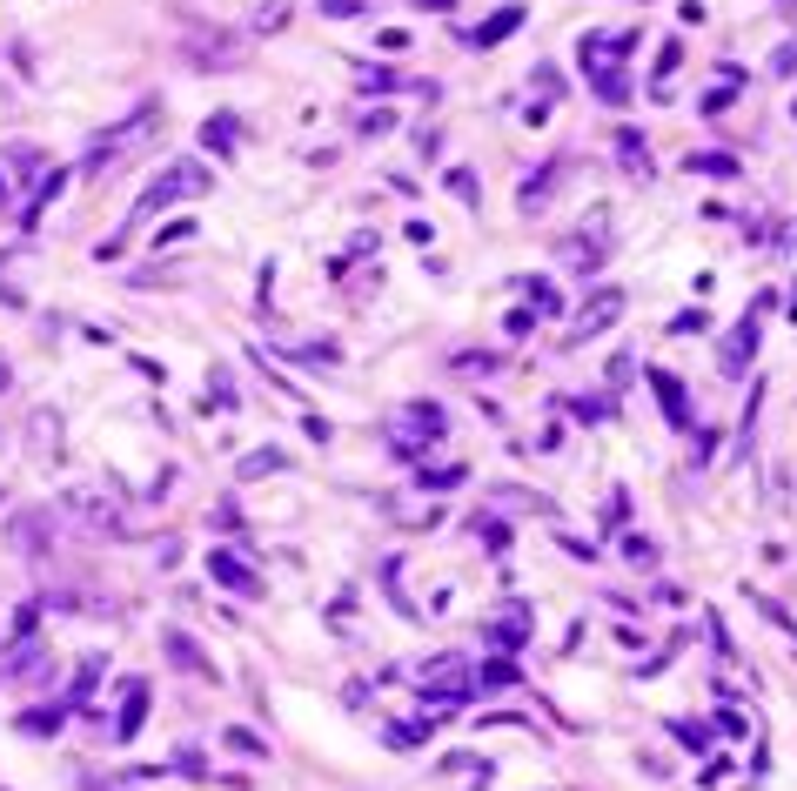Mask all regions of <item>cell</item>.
Segmentation results:
<instances>
[{
	"instance_id": "30",
	"label": "cell",
	"mask_w": 797,
	"mask_h": 791,
	"mask_svg": "<svg viewBox=\"0 0 797 791\" xmlns=\"http://www.w3.org/2000/svg\"><path fill=\"white\" fill-rule=\"evenodd\" d=\"M7 195H14V188H7V175H0V202H7Z\"/></svg>"
},
{
	"instance_id": "29",
	"label": "cell",
	"mask_w": 797,
	"mask_h": 791,
	"mask_svg": "<svg viewBox=\"0 0 797 791\" xmlns=\"http://www.w3.org/2000/svg\"><path fill=\"white\" fill-rule=\"evenodd\" d=\"M7 383H14V376H7V362H0V396H7Z\"/></svg>"
},
{
	"instance_id": "6",
	"label": "cell",
	"mask_w": 797,
	"mask_h": 791,
	"mask_svg": "<svg viewBox=\"0 0 797 791\" xmlns=\"http://www.w3.org/2000/svg\"><path fill=\"white\" fill-rule=\"evenodd\" d=\"M208 577H215V584H228V590H242V597H255V590H262V577H255L235 550H215V557H208Z\"/></svg>"
},
{
	"instance_id": "15",
	"label": "cell",
	"mask_w": 797,
	"mask_h": 791,
	"mask_svg": "<svg viewBox=\"0 0 797 791\" xmlns=\"http://www.w3.org/2000/svg\"><path fill=\"white\" fill-rule=\"evenodd\" d=\"M516 27H523V7H503V14H496L483 34H469V41H476V47H496V41H510Z\"/></svg>"
},
{
	"instance_id": "11",
	"label": "cell",
	"mask_w": 797,
	"mask_h": 791,
	"mask_svg": "<svg viewBox=\"0 0 797 791\" xmlns=\"http://www.w3.org/2000/svg\"><path fill=\"white\" fill-rule=\"evenodd\" d=\"M141 718H148V684H128V704H121V724H114V738L128 745L134 731H141Z\"/></svg>"
},
{
	"instance_id": "24",
	"label": "cell",
	"mask_w": 797,
	"mask_h": 791,
	"mask_svg": "<svg viewBox=\"0 0 797 791\" xmlns=\"http://www.w3.org/2000/svg\"><path fill=\"white\" fill-rule=\"evenodd\" d=\"M228 745L248 751V758H268V745H262V738H248V731H228Z\"/></svg>"
},
{
	"instance_id": "4",
	"label": "cell",
	"mask_w": 797,
	"mask_h": 791,
	"mask_svg": "<svg viewBox=\"0 0 797 791\" xmlns=\"http://www.w3.org/2000/svg\"><path fill=\"white\" fill-rule=\"evenodd\" d=\"M751 356H757V316H744L731 336H724V349H717V369H724V376H744Z\"/></svg>"
},
{
	"instance_id": "5",
	"label": "cell",
	"mask_w": 797,
	"mask_h": 791,
	"mask_svg": "<svg viewBox=\"0 0 797 791\" xmlns=\"http://www.w3.org/2000/svg\"><path fill=\"white\" fill-rule=\"evenodd\" d=\"M623 316V289H603L597 302H583V316H576V342H590V336H603L610 322Z\"/></svg>"
},
{
	"instance_id": "7",
	"label": "cell",
	"mask_w": 797,
	"mask_h": 791,
	"mask_svg": "<svg viewBox=\"0 0 797 791\" xmlns=\"http://www.w3.org/2000/svg\"><path fill=\"white\" fill-rule=\"evenodd\" d=\"M161 651L175 657V671H188V678H208V671H215V664H208V651H201L188 631H161Z\"/></svg>"
},
{
	"instance_id": "27",
	"label": "cell",
	"mask_w": 797,
	"mask_h": 791,
	"mask_svg": "<svg viewBox=\"0 0 797 791\" xmlns=\"http://www.w3.org/2000/svg\"><path fill=\"white\" fill-rule=\"evenodd\" d=\"M771 68H777V74H797V41H791V47H777V54H771Z\"/></svg>"
},
{
	"instance_id": "23",
	"label": "cell",
	"mask_w": 797,
	"mask_h": 791,
	"mask_svg": "<svg viewBox=\"0 0 797 791\" xmlns=\"http://www.w3.org/2000/svg\"><path fill=\"white\" fill-rule=\"evenodd\" d=\"M389 128H396V114H389V108H376V114H362V135H389Z\"/></svg>"
},
{
	"instance_id": "21",
	"label": "cell",
	"mask_w": 797,
	"mask_h": 791,
	"mask_svg": "<svg viewBox=\"0 0 797 791\" xmlns=\"http://www.w3.org/2000/svg\"><path fill=\"white\" fill-rule=\"evenodd\" d=\"M268 470H288V456L268 450V456H248V463H242V476H268Z\"/></svg>"
},
{
	"instance_id": "1",
	"label": "cell",
	"mask_w": 797,
	"mask_h": 791,
	"mask_svg": "<svg viewBox=\"0 0 797 791\" xmlns=\"http://www.w3.org/2000/svg\"><path fill=\"white\" fill-rule=\"evenodd\" d=\"M637 47V34H583V68H590V88L597 101H630V81H623V54Z\"/></svg>"
},
{
	"instance_id": "28",
	"label": "cell",
	"mask_w": 797,
	"mask_h": 791,
	"mask_svg": "<svg viewBox=\"0 0 797 791\" xmlns=\"http://www.w3.org/2000/svg\"><path fill=\"white\" fill-rule=\"evenodd\" d=\"M362 7H369V0H322V14H335V21H342V14H362Z\"/></svg>"
},
{
	"instance_id": "26",
	"label": "cell",
	"mask_w": 797,
	"mask_h": 791,
	"mask_svg": "<svg viewBox=\"0 0 797 791\" xmlns=\"http://www.w3.org/2000/svg\"><path fill=\"white\" fill-rule=\"evenodd\" d=\"M449 188H456L463 202H476V175H469V168H456V175H449Z\"/></svg>"
},
{
	"instance_id": "20",
	"label": "cell",
	"mask_w": 797,
	"mask_h": 791,
	"mask_svg": "<svg viewBox=\"0 0 797 791\" xmlns=\"http://www.w3.org/2000/svg\"><path fill=\"white\" fill-rule=\"evenodd\" d=\"M623 557H630L637 570H650V564H657V543H650V537H630V543H623Z\"/></svg>"
},
{
	"instance_id": "3",
	"label": "cell",
	"mask_w": 797,
	"mask_h": 791,
	"mask_svg": "<svg viewBox=\"0 0 797 791\" xmlns=\"http://www.w3.org/2000/svg\"><path fill=\"white\" fill-rule=\"evenodd\" d=\"M155 121H161V108H155V101H148V108L134 114L128 128H121V135H108V141H101V148H94V155H88V175H101V168H114V161H121V155H134L141 141L155 135Z\"/></svg>"
},
{
	"instance_id": "10",
	"label": "cell",
	"mask_w": 797,
	"mask_h": 791,
	"mask_svg": "<svg viewBox=\"0 0 797 791\" xmlns=\"http://www.w3.org/2000/svg\"><path fill=\"white\" fill-rule=\"evenodd\" d=\"M235 128H242V121H235V114H208V121H201V141H208V148H215V155H235Z\"/></svg>"
},
{
	"instance_id": "9",
	"label": "cell",
	"mask_w": 797,
	"mask_h": 791,
	"mask_svg": "<svg viewBox=\"0 0 797 791\" xmlns=\"http://www.w3.org/2000/svg\"><path fill=\"white\" fill-rule=\"evenodd\" d=\"M530 637V611L523 604H503V617L489 624V644H523Z\"/></svg>"
},
{
	"instance_id": "17",
	"label": "cell",
	"mask_w": 797,
	"mask_h": 791,
	"mask_svg": "<svg viewBox=\"0 0 797 791\" xmlns=\"http://www.w3.org/2000/svg\"><path fill=\"white\" fill-rule=\"evenodd\" d=\"M469 684H476V691H496V684H516V664H510V657H496V664H476V678H469Z\"/></svg>"
},
{
	"instance_id": "25",
	"label": "cell",
	"mask_w": 797,
	"mask_h": 791,
	"mask_svg": "<svg viewBox=\"0 0 797 791\" xmlns=\"http://www.w3.org/2000/svg\"><path fill=\"white\" fill-rule=\"evenodd\" d=\"M670 329H677V336H690V329H710V316H704V309H684V316L670 322Z\"/></svg>"
},
{
	"instance_id": "8",
	"label": "cell",
	"mask_w": 797,
	"mask_h": 791,
	"mask_svg": "<svg viewBox=\"0 0 797 791\" xmlns=\"http://www.w3.org/2000/svg\"><path fill=\"white\" fill-rule=\"evenodd\" d=\"M650 389L664 396V416L677 423V430H690V403H684V383L677 376H664V369H650Z\"/></svg>"
},
{
	"instance_id": "19",
	"label": "cell",
	"mask_w": 797,
	"mask_h": 791,
	"mask_svg": "<svg viewBox=\"0 0 797 791\" xmlns=\"http://www.w3.org/2000/svg\"><path fill=\"white\" fill-rule=\"evenodd\" d=\"M670 731H677V745H690V751L710 745V731H704V724H690V718H670Z\"/></svg>"
},
{
	"instance_id": "16",
	"label": "cell",
	"mask_w": 797,
	"mask_h": 791,
	"mask_svg": "<svg viewBox=\"0 0 797 791\" xmlns=\"http://www.w3.org/2000/svg\"><path fill=\"white\" fill-rule=\"evenodd\" d=\"M34 456H41V463H54V456H61V423H54V416H34Z\"/></svg>"
},
{
	"instance_id": "13",
	"label": "cell",
	"mask_w": 797,
	"mask_h": 791,
	"mask_svg": "<svg viewBox=\"0 0 797 791\" xmlns=\"http://www.w3.org/2000/svg\"><path fill=\"white\" fill-rule=\"evenodd\" d=\"M61 724H67V711H61V704H34V711L21 718V731H27V738H54Z\"/></svg>"
},
{
	"instance_id": "22",
	"label": "cell",
	"mask_w": 797,
	"mask_h": 791,
	"mask_svg": "<svg viewBox=\"0 0 797 791\" xmlns=\"http://www.w3.org/2000/svg\"><path fill=\"white\" fill-rule=\"evenodd\" d=\"M389 88H396V74H389V68H369V74H362V94H389Z\"/></svg>"
},
{
	"instance_id": "14",
	"label": "cell",
	"mask_w": 797,
	"mask_h": 791,
	"mask_svg": "<svg viewBox=\"0 0 797 791\" xmlns=\"http://www.w3.org/2000/svg\"><path fill=\"white\" fill-rule=\"evenodd\" d=\"M556 175H563V161H550V168H543V175H530V181H523V215H536V208L550 202V188H556Z\"/></svg>"
},
{
	"instance_id": "18",
	"label": "cell",
	"mask_w": 797,
	"mask_h": 791,
	"mask_svg": "<svg viewBox=\"0 0 797 791\" xmlns=\"http://www.w3.org/2000/svg\"><path fill=\"white\" fill-rule=\"evenodd\" d=\"M684 168H690V175H724V181H731L737 175V155H690Z\"/></svg>"
},
{
	"instance_id": "2",
	"label": "cell",
	"mask_w": 797,
	"mask_h": 791,
	"mask_svg": "<svg viewBox=\"0 0 797 791\" xmlns=\"http://www.w3.org/2000/svg\"><path fill=\"white\" fill-rule=\"evenodd\" d=\"M201 188H208V168H201V161H175V168H168V175H161L155 188H148V195H141V202H134L128 228H134V222H148V215H161V208L188 202V195H201Z\"/></svg>"
},
{
	"instance_id": "12",
	"label": "cell",
	"mask_w": 797,
	"mask_h": 791,
	"mask_svg": "<svg viewBox=\"0 0 797 791\" xmlns=\"http://www.w3.org/2000/svg\"><path fill=\"white\" fill-rule=\"evenodd\" d=\"M617 155H623V168L637 181H650V148L637 141V128H617Z\"/></svg>"
}]
</instances>
